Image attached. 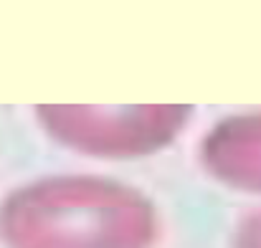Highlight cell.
<instances>
[{
  "label": "cell",
  "instance_id": "cell-3",
  "mask_svg": "<svg viewBox=\"0 0 261 248\" xmlns=\"http://www.w3.org/2000/svg\"><path fill=\"white\" fill-rule=\"evenodd\" d=\"M203 160L223 182L261 192V114L216 127L203 145Z\"/></svg>",
  "mask_w": 261,
  "mask_h": 248
},
{
  "label": "cell",
  "instance_id": "cell-4",
  "mask_svg": "<svg viewBox=\"0 0 261 248\" xmlns=\"http://www.w3.org/2000/svg\"><path fill=\"white\" fill-rule=\"evenodd\" d=\"M236 248H261V213L244 221L236 236Z\"/></svg>",
  "mask_w": 261,
  "mask_h": 248
},
{
  "label": "cell",
  "instance_id": "cell-2",
  "mask_svg": "<svg viewBox=\"0 0 261 248\" xmlns=\"http://www.w3.org/2000/svg\"><path fill=\"white\" fill-rule=\"evenodd\" d=\"M46 129L89 155L132 157L168 145L185 122V106H41Z\"/></svg>",
  "mask_w": 261,
  "mask_h": 248
},
{
  "label": "cell",
  "instance_id": "cell-1",
  "mask_svg": "<svg viewBox=\"0 0 261 248\" xmlns=\"http://www.w3.org/2000/svg\"><path fill=\"white\" fill-rule=\"evenodd\" d=\"M155 238L152 205L107 180H43L0 205V241L8 248H150Z\"/></svg>",
  "mask_w": 261,
  "mask_h": 248
}]
</instances>
